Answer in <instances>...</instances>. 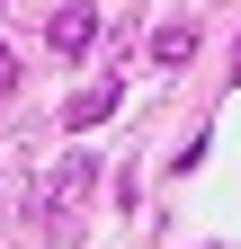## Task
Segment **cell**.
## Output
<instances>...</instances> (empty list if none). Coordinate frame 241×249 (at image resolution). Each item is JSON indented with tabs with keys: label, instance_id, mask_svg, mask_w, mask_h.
<instances>
[{
	"label": "cell",
	"instance_id": "cell-1",
	"mask_svg": "<svg viewBox=\"0 0 241 249\" xmlns=\"http://www.w3.org/2000/svg\"><path fill=\"white\" fill-rule=\"evenodd\" d=\"M89 187H99V169H89L80 151H72V160L54 169V178L36 187V196H27V231H45V240H72V223H80V205H89Z\"/></svg>",
	"mask_w": 241,
	"mask_h": 249
},
{
	"label": "cell",
	"instance_id": "cell-2",
	"mask_svg": "<svg viewBox=\"0 0 241 249\" xmlns=\"http://www.w3.org/2000/svg\"><path fill=\"white\" fill-rule=\"evenodd\" d=\"M45 45L63 53V62H80L89 45H99V9H80V0H72V9H54V27H45Z\"/></svg>",
	"mask_w": 241,
	"mask_h": 249
},
{
	"label": "cell",
	"instance_id": "cell-3",
	"mask_svg": "<svg viewBox=\"0 0 241 249\" xmlns=\"http://www.w3.org/2000/svg\"><path fill=\"white\" fill-rule=\"evenodd\" d=\"M116 116V80H99V89H80V98L63 107V124H72V134H89V124H107Z\"/></svg>",
	"mask_w": 241,
	"mask_h": 249
},
{
	"label": "cell",
	"instance_id": "cell-4",
	"mask_svg": "<svg viewBox=\"0 0 241 249\" xmlns=\"http://www.w3.org/2000/svg\"><path fill=\"white\" fill-rule=\"evenodd\" d=\"M188 53H197V27H188V18H179V27H161V36H152V62H170V71H179Z\"/></svg>",
	"mask_w": 241,
	"mask_h": 249
},
{
	"label": "cell",
	"instance_id": "cell-5",
	"mask_svg": "<svg viewBox=\"0 0 241 249\" xmlns=\"http://www.w3.org/2000/svg\"><path fill=\"white\" fill-rule=\"evenodd\" d=\"M9 89H18V53L0 45V98H9Z\"/></svg>",
	"mask_w": 241,
	"mask_h": 249
},
{
	"label": "cell",
	"instance_id": "cell-6",
	"mask_svg": "<svg viewBox=\"0 0 241 249\" xmlns=\"http://www.w3.org/2000/svg\"><path fill=\"white\" fill-rule=\"evenodd\" d=\"M232 80H241V53H232Z\"/></svg>",
	"mask_w": 241,
	"mask_h": 249
}]
</instances>
